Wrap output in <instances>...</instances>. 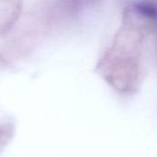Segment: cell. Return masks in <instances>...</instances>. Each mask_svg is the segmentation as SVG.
<instances>
[{
    "mask_svg": "<svg viewBox=\"0 0 157 157\" xmlns=\"http://www.w3.org/2000/svg\"><path fill=\"white\" fill-rule=\"evenodd\" d=\"M135 11L149 19L157 20V5L150 2H138L134 5Z\"/></svg>",
    "mask_w": 157,
    "mask_h": 157,
    "instance_id": "1",
    "label": "cell"
}]
</instances>
